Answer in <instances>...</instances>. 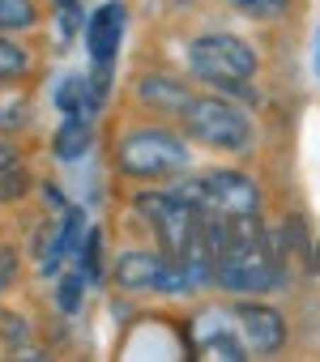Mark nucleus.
Segmentation results:
<instances>
[{
	"label": "nucleus",
	"mask_w": 320,
	"mask_h": 362,
	"mask_svg": "<svg viewBox=\"0 0 320 362\" xmlns=\"http://www.w3.org/2000/svg\"><path fill=\"white\" fill-rule=\"evenodd\" d=\"M290 0H231V9H239L244 18L252 22H269V18H282Z\"/></svg>",
	"instance_id": "13"
},
{
	"label": "nucleus",
	"mask_w": 320,
	"mask_h": 362,
	"mask_svg": "<svg viewBox=\"0 0 320 362\" xmlns=\"http://www.w3.org/2000/svg\"><path fill=\"white\" fill-rule=\"evenodd\" d=\"M184 132L222 153H244L252 149V136H256L252 119L227 98H193V107L184 111Z\"/></svg>",
	"instance_id": "3"
},
{
	"label": "nucleus",
	"mask_w": 320,
	"mask_h": 362,
	"mask_svg": "<svg viewBox=\"0 0 320 362\" xmlns=\"http://www.w3.org/2000/svg\"><path fill=\"white\" fill-rule=\"evenodd\" d=\"M56 9H60V22H64V39L81 26V9H77V0H56Z\"/></svg>",
	"instance_id": "19"
},
{
	"label": "nucleus",
	"mask_w": 320,
	"mask_h": 362,
	"mask_svg": "<svg viewBox=\"0 0 320 362\" xmlns=\"http://www.w3.org/2000/svg\"><path fill=\"white\" fill-rule=\"evenodd\" d=\"M312 69H316V77H320V30H316V43H312Z\"/></svg>",
	"instance_id": "21"
},
{
	"label": "nucleus",
	"mask_w": 320,
	"mask_h": 362,
	"mask_svg": "<svg viewBox=\"0 0 320 362\" xmlns=\"http://www.w3.org/2000/svg\"><path fill=\"white\" fill-rule=\"evenodd\" d=\"M167 252H120L111 264V277L120 290H158L167 273Z\"/></svg>",
	"instance_id": "8"
},
{
	"label": "nucleus",
	"mask_w": 320,
	"mask_h": 362,
	"mask_svg": "<svg viewBox=\"0 0 320 362\" xmlns=\"http://www.w3.org/2000/svg\"><path fill=\"white\" fill-rule=\"evenodd\" d=\"M18 166V153H13V145H0V175L5 170H13Z\"/></svg>",
	"instance_id": "20"
},
{
	"label": "nucleus",
	"mask_w": 320,
	"mask_h": 362,
	"mask_svg": "<svg viewBox=\"0 0 320 362\" xmlns=\"http://www.w3.org/2000/svg\"><path fill=\"white\" fill-rule=\"evenodd\" d=\"M188 64H193V73H197L201 81H210V86H218V90H235V94H244V86H248V81L256 77V69H261L256 52H252L244 39L218 35V30L193 39Z\"/></svg>",
	"instance_id": "2"
},
{
	"label": "nucleus",
	"mask_w": 320,
	"mask_h": 362,
	"mask_svg": "<svg viewBox=\"0 0 320 362\" xmlns=\"http://www.w3.org/2000/svg\"><path fill=\"white\" fill-rule=\"evenodd\" d=\"M90 141H94L90 119H86V115H69V119L60 124V132H56L52 149H56V158H60V162H77V158L90 149Z\"/></svg>",
	"instance_id": "10"
},
{
	"label": "nucleus",
	"mask_w": 320,
	"mask_h": 362,
	"mask_svg": "<svg viewBox=\"0 0 320 362\" xmlns=\"http://www.w3.org/2000/svg\"><path fill=\"white\" fill-rule=\"evenodd\" d=\"M235 324H239V337L248 345V354H278L286 345V320L282 311L265 307V303H235Z\"/></svg>",
	"instance_id": "6"
},
{
	"label": "nucleus",
	"mask_w": 320,
	"mask_h": 362,
	"mask_svg": "<svg viewBox=\"0 0 320 362\" xmlns=\"http://www.w3.org/2000/svg\"><path fill=\"white\" fill-rule=\"evenodd\" d=\"M81 294H86V273L77 269V273H69V277L56 286V303H60V311H69V315H73V311L81 307Z\"/></svg>",
	"instance_id": "14"
},
{
	"label": "nucleus",
	"mask_w": 320,
	"mask_h": 362,
	"mask_svg": "<svg viewBox=\"0 0 320 362\" xmlns=\"http://www.w3.org/2000/svg\"><path fill=\"white\" fill-rule=\"evenodd\" d=\"M30 69V56L26 47H18L13 39H0V81H13Z\"/></svg>",
	"instance_id": "12"
},
{
	"label": "nucleus",
	"mask_w": 320,
	"mask_h": 362,
	"mask_svg": "<svg viewBox=\"0 0 320 362\" xmlns=\"http://www.w3.org/2000/svg\"><path fill=\"white\" fill-rule=\"evenodd\" d=\"M132 94H137V107H145V111H154V115H167V119H184V111H188L193 98H197L184 81L163 77V73L141 77Z\"/></svg>",
	"instance_id": "7"
},
{
	"label": "nucleus",
	"mask_w": 320,
	"mask_h": 362,
	"mask_svg": "<svg viewBox=\"0 0 320 362\" xmlns=\"http://www.w3.org/2000/svg\"><path fill=\"white\" fill-rule=\"evenodd\" d=\"M214 281L227 294H265V290L278 286V260L269 256V243L256 235V239L231 247L227 256H218Z\"/></svg>",
	"instance_id": "4"
},
{
	"label": "nucleus",
	"mask_w": 320,
	"mask_h": 362,
	"mask_svg": "<svg viewBox=\"0 0 320 362\" xmlns=\"http://www.w3.org/2000/svg\"><path fill=\"white\" fill-rule=\"evenodd\" d=\"M22 192H26V175H22V166H13V170L0 175V201H18Z\"/></svg>",
	"instance_id": "17"
},
{
	"label": "nucleus",
	"mask_w": 320,
	"mask_h": 362,
	"mask_svg": "<svg viewBox=\"0 0 320 362\" xmlns=\"http://www.w3.org/2000/svg\"><path fill=\"white\" fill-rule=\"evenodd\" d=\"M197 358H205V362H214V358L239 362V358H248V345H235L231 337H205V345L197 349Z\"/></svg>",
	"instance_id": "15"
},
{
	"label": "nucleus",
	"mask_w": 320,
	"mask_h": 362,
	"mask_svg": "<svg viewBox=\"0 0 320 362\" xmlns=\"http://www.w3.org/2000/svg\"><path fill=\"white\" fill-rule=\"evenodd\" d=\"M39 22L35 0H0V30H30Z\"/></svg>",
	"instance_id": "11"
},
{
	"label": "nucleus",
	"mask_w": 320,
	"mask_h": 362,
	"mask_svg": "<svg viewBox=\"0 0 320 362\" xmlns=\"http://www.w3.org/2000/svg\"><path fill=\"white\" fill-rule=\"evenodd\" d=\"M18 281V252L13 247H0V294Z\"/></svg>",
	"instance_id": "18"
},
{
	"label": "nucleus",
	"mask_w": 320,
	"mask_h": 362,
	"mask_svg": "<svg viewBox=\"0 0 320 362\" xmlns=\"http://www.w3.org/2000/svg\"><path fill=\"white\" fill-rule=\"evenodd\" d=\"M115 166L120 175L137 179V184H163V179H180L193 166L188 141L176 136L171 128H128L115 145Z\"/></svg>",
	"instance_id": "1"
},
{
	"label": "nucleus",
	"mask_w": 320,
	"mask_h": 362,
	"mask_svg": "<svg viewBox=\"0 0 320 362\" xmlns=\"http://www.w3.org/2000/svg\"><path fill=\"white\" fill-rule=\"evenodd\" d=\"M137 209L158 230V243H163L167 256H184L188 243L197 239V218L201 214L188 201H180L176 192H137Z\"/></svg>",
	"instance_id": "5"
},
{
	"label": "nucleus",
	"mask_w": 320,
	"mask_h": 362,
	"mask_svg": "<svg viewBox=\"0 0 320 362\" xmlns=\"http://www.w3.org/2000/svg\"><path fill=\"white\" fill-rule=\"evenodd\" d=\"M120 39H124V5H103L90 26H86V47H90V60L98 69H111L115 52H120Z\"/></svg>",
	"instance_id": "9"
},
{
	"label": "nucleus",
	"mask_w": 320,
	"mask_h": 362,
	"mask_svg": "<svg viewBox=\"0 0 320 362\" xmlns=\"http://www.w3.org/2000/svg\"><path fill=\"white\" fill-rule=\"evenodd\" d=\"M0 332H5V345H13V349L30 341V324L13 311H0Z\"/></svg>",
	"instance_id": "16"
}]
</instances>
